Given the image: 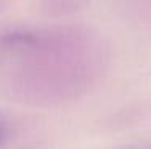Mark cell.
Here are the masks:
<instances>
[{
	"mask_svg": "<svg viewBox=\"0 0 151 149\" xmlns=\"http://www.w3.org/2000/svg\"><path fill=\"white\" fill-rule=\"evenodd\" d=\"M92 43L77 31H13L0 35V59L16 74L19 87L34 96L61 98L90 82L96 63L88 58Z\"/></svg>",
	"mask_w": 151,
	"mask_h": 149,
	"instance_id": "1",
	"label": "cell"
},
{
	"mask_svg": "<svg viewBox=\"0 0 151 149\" xmlns=\"http://www.w3.org/2000/svg\"><path fill=\"white\" fill-rule=\"evenodd\" d=\"M82 3V0H53L52 5H50V11H55V10H60V11L66 13L69 10H74L76 6H79Z\"/></svg>",
	"mask_w": 151,
	"mask_h": 149,
	"instance_id": "2",
	"label": "cell"
}]
</instances>
